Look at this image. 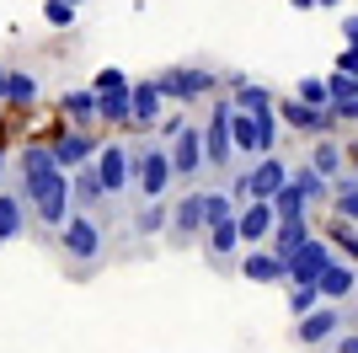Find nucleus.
Returning a JSON list of instances; mask_svg holds the SVG:
<instances>
[{
	"instance_id": "1",
	"label": "nucleus",
	"mask_w": 358,
	"mask_h": 353,
	"mask_svg": "<svg viewBox=\"0 0 358 353\" xmlns=\"http://www.w3.org/2000/svg\"><path fill=\"white\" fill-rule=\"evenodd\" d=\"M22 204H27L32 220L54 235L70 220V172L54 166L48 145H22Z\"/></svg>"
},
{
	"instance_id": "2",
	"label": "nucleus",
	"mask_w": 358,
	"mask_h": 353,
	"mask_svg": "<svg viewBox=\"0 0 358 353\" xmlns=\"http://www.w3.org/2000/svg\"><path fill=\"white\" fill-rule=\"evenodd\" d=\"M91 172H96V188H102V209L113 220H123V204L134 198V150L123 145V139H113V145L96 150ZM102 209H96L91 220H102Z\"/></svg>"
},
{
	"instance_id": "3",
	"label": "nucleus",
	"mask_w": 358,
	"mask_h": 353,
	"mask_svg": "<svg viewBox=\"0 0 358 353\" xmlns=\"http://www.w3.org/2000/svg\"><path fill=\"white\" fill-rule=\"evenodd\" d=\"M273 145H278V113H236L230 107V150L236 155H252V161H262V155H273Z\"/></svg>"
},
{
	"instance_id": "4",
	"label": "nucleus",
	"mask_w": 358,
	"mask_h": 353,
	"mask_svg": "<svg viewBox=\"0 0 358 353\" xmlns=\"http://www.w3.org/2000/svg\"><path fill=\"white\" fill-rule=\"evenodd\" d=\"M171 182H177V176H171L166 145L155 139V134H145V145H139V155H134V198L139 204H155V198H166Z\"/></svg>"
},
{
	"instance_id": "5",
	"label": "nucleus",
	"mask_w": 358,
	"mask_h": 353,
	"mask_svg": "<svg viewBox=\"0 0 358 353\" xmlns=\"http://www.w3.org/2000/svg\"><path fill=\"white\" fill-rule=\"evenodd\" d=\"M166 155H171V176H177V182H187V193H193L198 176L209 172V166H203V123H193V118H187V123L166 139Z\"/></svg>"
},
{
	"instance_id": "6",
	"label": "nucleus",
	"mask_w": 358,
	"mask_h": 353,
	"mask_svg": "<svg viewBox=\"0 0 358 353\" xmlns=\"http://www.w3.org/2000/svg\"><path fill=\"white\" fill-rule=\"evenodd\" d=\"M129 75L118 70V64H107V70H96V81H91V97H96V118H102L107 129H129Z\"/></svg>"
},
{
	"instance_id": "7",
	"label": "nucleus",
	"mask_w": 358,
	"mask_h": 353,
	"mask_svg": "<svg viewBox=\"0 0 358 353\" xmlns=\"http://www.w3.org/2000/svg\"><path fill=\"white\" fill-rule=\"evenodd\" d=\"M331 263H337V247H331L327 235H310V241H305V247L284 263V284H289V289H310Z\"/></svg>"
},
{
	"instance_id": "8",
	"label": "nucleus",
	"mask_w": 358,
	"mask_h": 353,
	"mask_svg": "<svg viewBox=\"0 0 358 353\" xmlns=\"http://www.w3.org/2000/svg\"><path fill=\"white\" fill-rule=\"evenodd\" d=\"M155 91H161L166 102H182V107H193L203 102L214 91V70H193V64H171V70L155 75Z\"/></svg>"
},
{
	"instance_id": "9",
	"label": "nucleus",
	"mask_w": 358,
	"mask_h": 353,
	"mask_svg": "<svg viewBox=\"0 0 358 353\" xmlns=\"http://www.w3.org/2000/svg\"><path fill=\"white\" fill-rule=\"evenodd\" d=\"M284 188H289V166L278 161V155H262V161H252V172H241L246 204H273ZM246 204H241V209H246Z\"/></svg>"
},
{
	"instance_id": "10",
	"label": "nucleus",
	"mask_w": 358,
	"mask_h": 353,
	"mask_svg": "<svg viewBox=\"0 0 358 353\" xmlns=\"http://www.w3.org/2000/svg\"><path fill=\"white\" fill-rule=\"evenodd\" d=\"M59 251L70 257V263H96L102 257V225L91 220V214H75L59 225Z\"/></svg>"
},
{
	"instance_id": "11",
	"label": "nucleus",
	"mask_w": 358,
	"mask_h": 353,
	"mask_svg": "<svg viewBox=\"0 0 358 353\" xmlns=\"http://www.w3.org/2000/svg\"><path fill=\"white\" fill-rule=\"evenodd\" d=\"M236 150H230V97L209 107V123H203V166L209 172H230Z\"/></svg>"
},
{
	"instance_id": "12",
	"label": "nucleus",
	"mask_w": 358,
	"mask_h": 353,
	"mask_svg": "<svg viewBox=\"0 0 358 353\" xmlns=\"http://www.w3.org/2000/svg\"><path fill=\"white\" fill-rule=\"evenodd\" d=\"M96 150H102V139H96V134H86V129H64L59 139L48 145V155H54V166H59V172H75V166L96 161Z\"/></svg>"
},
{
	"instance_id": "13",
	"label": "nucleus",
	"mask_w": 358,
	"mask_h": 353,
	"mask_svg": "<svg viewBox=\"0 0 358 353\" xmlns=\"http://www.w3.org/2000/svg\"><path fill=\"white\" fill-rule=\"evenodd\" d=\"M166 235H171L177 247H187L193 235H203V188L182 193L177 204H171V225H166Z\"/></svg>"
},
{
	"instance_id": "14",
	"label": "nucleus",
	"mask_w": 358,
	"mask_h": 353,
	"mask_svg": "<svg viewBox=\"0 0 358 353\" xmlns=\"http://www.w3.org/2000/svg\"><path fill=\"white\" fill-rule=\"evenodd\" d=\"M348 326V316H343V305H321V310H310L305 321H294V338L305 342V348H327L337 332Z\"/></svg>"
},
{
	"instance_id": "15",
	"label": "nucleus",
	"mask_w": 358,
	"mask_h": 353,
	"mask_svg": "<svg viewBox=\"0 0 358 353\" xmlns=\"http://www.w3.org/2000/svg\"><path fill=\"white\" fill-rule=\"evenodd\" d=\"M166 118V97L155 91V81H134L129 86V129H155Z\"/></svg>"
},
{
	"instance_id": "16",
	"label": "nucleus",
	"mask_w": 358,
	"mask_h": 353,
	"mask_svg": "<svg viewBox=\"0 0 358 353\" xmlns=\"http://www.w3.org/2000/svg\"><path fill=\"white\" fill-rule=\"evenodd\" d=\"M273 204H246V209H236V230H241V247H268V235H273Z\"/></svg>"
},
{
	"instance_id": "17",
	"label": "nucleus",
	"mask_w": 358,
	"mask_h": 353,
	"mask_svg": "<svg viewBox=\"0 0 358 353\" xmlns=\"http://www.w3.org/2000/svg\"><path fill=\"white\" fill-rule=\"evenodd\" d=\"M353 284H358V268L337 257V263L315 279V294H321V305H343V300H353Z\"/></svg>"
},
{
	"instance_id": "18",
	"label": "nucleus",
	"mask_w": 358,
	"mask_h": 353,
	"mask_svg": "<svg viewBox=\"0 0 358 353\" xmlns=\"http://www.w3.org/2000/svg\"><path fill=\"white\" fill-rule=\"evenodd\" d=\"M278 118H284L289 129H299V134H331V129H337L331 107H327V113H310V107H299L294 97H284V102H278Z\"/></svg>"
},
{
	"instance_id": "19",
	"label": "nucleus",
	"mask_w": 358,
	"mask_h": 353,
	"mask_svg": "<svg viewBox=\"0 0 358 353\" xmlns=\"http://www.w3.org/2000/svg\"><path fill=\"white\" fill-rule=\"evenodd\" d=\"M310 220H294V225H273V235H268V251L273 257H278V263H289V257H294L299 247H305V241H310Z\"/></svg>"
},
{
	"instance_id": "20",
	"label": "nucleus",
	"mask_w": 358,
	"mask_h": 353,
	"mask_svg": "<svg viewBox=\"0 0 358 353\" xmlns=\"http://www.w3.org/2000/svg\"><path fill=\"white\" fill-rule=\"evenodd\" d=\"M27 204H22V193H11V188H0V247L6 241H16V235L27 230Z\"/></svg>"
},
{
	"instance_id": "21",
	"label": "nucleus",
	"mask_w": 358,
	"mask_h": 353,
	"mask_svg": "<svg viewBox=\"0 0 358 353\" xmlns=\"http://www.w3.org/2000/svg\"><path fill=\"white\" fill-rule=\"evenodd\" d=\"M129 220H134L129 230L145 235V241H150V235H166V225H171V204H166V198H155V204H134Z\"/></svg>"
},
{
	"instance_id": "22",
	"label": "nucleus",
	"mask_w": 358,
	"mask_h": 353,
	"mask_svg": "<svg viewBox=\"0 0 358 353\" xmlns=\"http://www.w3.org/2000/svg\"><path fill=\"white\" fill-rule=\"evenodd\" d=\"M310 166L315 176H321V182H337V176L348 172V161H343V145H337V139H315V150H310Z\"/></svg>"
},
{
	"instance_id": "23",
	"label": "nucleus",
	"mask_w": 358,
	"mask_h": 353,
	"mask_svg": "<svg viewBox=\"0 0 358 353\" xmlns=\"http://www.w3.org/2000/svg\"><path fill=\"white\" fill-rule=\"evenodd\" d=\"M241 273H246L252 284H278V279H284V263H278L268 247H257V251L241 257Z\"/></svg>"
},
{
	"instance_id": "24",
	"label": "nucleus",
	"mask_w": 358,
	"mask_h": 353,
	"mask_svg": "<svg viewBox=\"0 0 358 353\" xmlns=\"http://www.w3.org/2000/svg\"><path fill=\"white\" fill-rule=\"evenodd\" d=\"M203 247H209L214 263H230V257L241 251V230H236V220H224V225H214V230H203Z\"/></svg>"
},
{
	"instance_id": "25",
	"label": "nucleus",
	"mask_w": 358,
	"mask_h": 353,
	"mask_svg": "<svg viewBox=\"0 0 358 353\" xmlns=\"http://www.w3.org/2000/svg\"><path fill=\"white\" fill-rule=\"evenodd\" d=\"M289 188H294L305 204H331V188L310 172V166H289Z\"/></svg>"
},
{
	"instance_id": "26",
	"label": "nucleus",
	"mask_w": 358,
	"mask_h": 353,
	"mask_svg": "<svg viewBox=\"0 0 358 353\" xmlns=\"http://www.w3.org/2000/svg\"><path fill=\"white\" fill-rule=\"evenodd\" d=\"M59 113L70 118L75 129L96 123V97H91V86H86V91H64V97H59Z\"/></svg>"
},
{
	"instance_id": "27",
	"label": "nucleus",
	"mask_w": 358,
	"mask_h": 353,
	"mask_svg": "<svg viewBox=\"0 0 358 353\" xmlns=\"http://www.w3.org/2000/svg\"><path fill=\"white\" fill-rule=\"evenodd\" d=\"M294 102L299 107H310V113H327L331 107V97H327V75H305L294 86Z\"/></svg>"
},
{
	"instance_id": "28",
	"label": "nucleus",
	"mask_w": 358,
	"mask_h": 353,
	"mask_svg": "<svg viewBox=\"0 0 358 353\" xmlns=\"http://www.w3.org/2000/svg\"><path fill=\"white\" fill-rule=\"evenodd\" d=\"M6 102H16V107H32V102H38V75H27V70H11V75H6Z\"/></svg>"
},
{
	"instance_id": "29",
	"label": "nucleus",
	"mask_w": 358,
	"mask_h": 353,
	"mask_svg": "<svg viewBox=\"0 0 358 353\" xmlns=\"http://www.w3.org/2000/svg\"><path fill=\"white\" fill-rule=\"evenodd\" d=\"M273 220H278V225L310 220V204H305V198H299L294 188H284V193H278V198H273Z\"/></svg>"
},
{
	"instance_id": "30",
	"label": "nucleus",
	"mask_w": 358,
	"mask_h": 353,
	"mask_svg": "<svg viewBox=\"0 0 358 353\" xmlns=\"http://www.w3.org/2000/svg\"><path fill=\"white\" fill-rule=\"evenodd\" d=\"M224 220H236V204H230L220 188H203V230H214V225H224Z\"/></svg>"
},
{
	"instance_id": "31",
	"label": "nucleus",
	"mask_w": 358,
	"mask_h": 353,
	"mask_svg": "<svg viewBox=\"0 0 358 353\" xmlns=\"http://www.w3.org/2000/svg\"><path fill=\"white\" fill-rule=\"evenodd\" d=\"M310 310H321V294H315V284H310V289H289V316H294V321H305Z\"/></svg>"
},
{
	"instance_id": "32",
	"label": "nucleus",
	"mask_w": 358,
	"mask_h": 353,
	"mask_svg": "<svg viewBox=\"0 0 358 353\" xmlns=\"http://www.w3.org/2000/svg\"><path fill=\"white\" fill-rule=\"evenodd\" d=\"M327 241H331V247H343L348 257L358 263V225H331V230H327Z\"/></svg>"
},
{
	"instance_id": "33",
	"label": "nucleus",
	"mask_w": 358,
	"mask_h": 353,
	"mask_svg": "<svg viewBox=\"0 0 358 353\" xmlns=\"http://www.w3.org/2000/svg\"><path fill=\"white\" fill-rule=\"evenodd\" d=\"M331 209H337V225H358V188L343 193V198H331Z\"/></svg>"
},
{
	"instance_id": "34",
	"label": "nucleus",
	"mask_w": 358,
	"mask_h": 353,
	"mask_svg": "<svg viewBox=\"0 0 358 353\" xmlns=\"http://www.w3.org/2000/svg\"><path fill=\"white\" fill-rule=\"evenodd\" d=\"M327 348H331V353H358V326H353V332H337Z\"/></svg>"
},
{
	"instance_id": "35",
	"label": "nucleus",
	"mask_w": 358,
	"mask_h": 353,
	"mask_svg": "<svg viewBox=\"0 0 358 353\" xmlns=\"http://www.w3.org/2000/svg\"><path fill=\"white\" fill-rule=\"evenodd\" d=\"M343 38H348V48H358V11L343 16Z\"/></svg>"
},
{
	"instance_id": "36",
	"label": "nucleus",
	"mask_w": 358,
	"mask_h": 353,
	"mask_svg": "<svg viewBox=\"0 0 358 353\" xmlns=\"http://www.w3.org/2000/svg\"><path fill=\"white\" fill-rule=\"evenodd\" d=\"M331 118H337V123H358V102H348V107H331Z\"/></svg>"
},
{
	"instance_id": "37",
	"label": "nucleus",
	"mask_w": 358,
	"mask_h": 353,
	"mask_svg": "<svg viewBox=\"0 0 358 353\" xmlns=\"http://www.w3.org/2000/svg\"><path fill=\"white\" fill-rule=\"evenodd\" d=\"M343 161L353 166V176H358V145H348V150H343Z\"/></svg>"
},
{
	"instance_id": "38",
	"label": "nucleus",
	"mask_w": 358,
	"mask_h": 353,
	"mask_svg": "<svg viewBox=\"0 0 358 353\" xmlns=\"http://www.w3.org/2000/svg\"><path fill=\"white\" fill-rule=\"evenodd\" d=\"M43 6H59V11H80V0H43Z\"/></svg>"
},
{
	"instance_id": "39",
	"label": "nucleus",
	"mask_w": 358,
	"mask_h": 353,
	"mask_svg": "<svg viewBox=\"0 0 358 353\" xmlns=\"http://www.w3.org/2000/svg\"><path fill=\"white\" fill-rule=\"evenodd\" d=\"M289 6H294V11H315V0H289Z\"/></svg>"
},
{
	"instance_id": "40",
	"label": "nucleus",
	"mask_w": 358,
	"mask_h": 353,
	"mask_svg": "<svg viewBox=\"0 0 358 353\" xmlns=\"http://www.w3.org/2000/svg\"><path fill=\"white\" fill-rule=\"evenodd\" d=\"M6 75H11V70H6V64H0V102H6Z\"/></svg>"
},
{
	"instance_id": "41",
	"label": "nucleus",
	"mask_w": 358,
	"mask_h": 353,
	"mask_svg": "<svg viewBox=\"0 0 358 353\" xmlns=\"http://www.w3.org/2000/svg\"><path fill=\"white\" fill-rule=\"evenodd\" d=\"M0 182H6V150H0Z\"/></svg>"
},
{
	"instance_id": "42",
	"label": "nucleus",
	"mask_w": 358,
	"mask_h": 353,
	"mask_svg": "<svg viewBox=\"0 0 358 353\" xmlns=\"http://www.w3.org/2000/svg\"><path fill=\"white\" fill-rule=\"evenodd\" d=\"M315 6H343V0H315Z\"/></svg>"
},
{
	"instance_id": "43",
	"label": "nucleus",
	"mask_w": 358,
	"mask_h": 353,
	"mask_svg": "<svg viewBox=\"0 0 358 353\" xmlns=\"http://www.w3.org/2000/svg\"><path fill=\"white\" fill-rule=\"evenodd\" d=\"M353 300H358V284H353Z\"/></svg>"
}]
</instances>
